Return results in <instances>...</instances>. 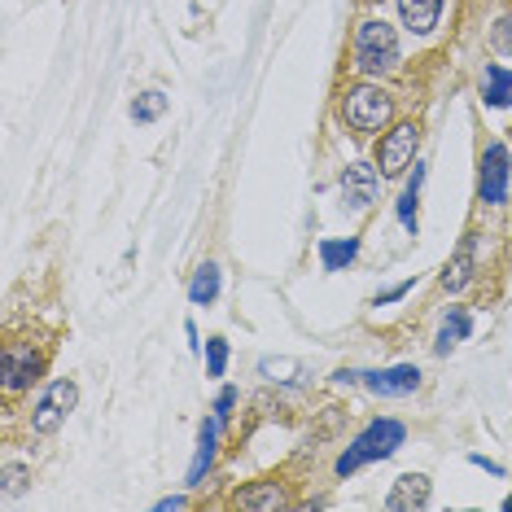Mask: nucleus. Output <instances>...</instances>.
<instances>
[{
	"mask_svg": "<svg viewBox=\"0 0 512 512\" xmlns=\"http://www.w3.org/2000/svg\"><path fill=\"white\" fill-rule=\"evenodd\" d=\"M399 66V36L390 22L368 18L355 27V71L359 75H390Z\"/></svg>",
	"mask_w": 512,
	"mask_h": 512,
	"instance_id": "nucleus-1",
	"label": "nucleus"
},
{
	"mask_svg": "<svg viewBox=\"0 0 512 512\" xmlns=\"http://www.w3.org/2000/svg\"><path fill=\"white\" fill-rule=\"evenodd\" d=\"M403 438H407V429L399 421H372L364 434H359L351 447L342 451V460H337V473H355V469H364V464L372 460H390L394 451L403 447Z\"/></svg>",
	"mask_w": 512,
	"mask_h": 512,
	"instance_id": "nucleus-2",
	"label": "nucleus"
},
{
	"mask_svg": "<svg viewBox=\"0 0 512 512\" xmlns=\"http://www.w3.org/2000/svg\"><path fill=\"white\" fill-rule=\"evenodd\" d=\"M390 110H394V101L381 88H372V84L351 88L346 92V106H342L346 123H351L355 132H377V127L390 119Z\"/></svg>",
	"mask_w": 512,
	"mask_h": 512,
	"instance_id": "nucleus-3",
	"label": "nucleus"
},
{
	"mask_svg": "<svg viewBox=\"0 0 512 512\" xmlns=\"http://www.w3.org/2000/svg\"><path fill=\"white\" fill-rule=\"evenodd\" d=\"M416 141H421L416 123H399L394 132L381 136V145H377V167H381V176H403V171L412 167V158H416Z\"/></svg>",
	"mask_w": 512,
	"mask_h": 512,
	"instance_id": "nucleus-4",
	"label": "nucleus"
},
{
	"mask_svg": "<svg viewBox=\"0 0 512 512\" xmlns=\"http://www.w3.org/2000/svg\"><path fill=\"white\" fill-rule=\"evenodd\" d=\"M337 381H359V386H368L372 394H412L421 386V372L412 364H399V368H381V372H337Z\"/></svg>",
	"mask_w": 512,
	"mask_h": 512,
	"instance_id": "nucleus-5",
	"label": "nucleus"
},
{
	"mask_svg": "<svg viewBox=\"0 0 512 512\" xmlns=\"http://www.w3.org/2000/svg\"><path fill=\"white\" fill-rule=\"evenodd\" d=\"M75 403H79L75 381H53V386L44 390V399L36 403V416H31V425H36L40 434H53V429L66 421V412H71Z\"/></svg>",
	"mask_w": 512,
	"mask_h": 512,
	"instance_id": "nucleus-6",
	"label": "nucleus"
},
{
	"mask_svg": "<svg viewBox=\"0 0 512 512\" xmlns=\"http://www.w3.org/2000/svg\"><path fill=\"white\" fill-rule=\"evenodd\" d=\"M508 171H512V158L504 145H486L482 154V176H477V193H482V202L499 206L508 197Z\"/></svg>",
	"mask_w": 512,
	"mask_h": 512,
	"instance_id": "nucleus-7",
	"label": "nucleus"
},
{
	"mask_svg": "<svg viewBox=\"0 0 512 512\" xmlns=\"http://www.w3.org/2000/svg\"><path fill=\"white\" fill-rule=\"evenodd\" d=\"M377 184H381V171L368 167V162H355V167H346V176H342V197L355 206V211H364L372 197H377Z\"/></svg>",
	"mask_w": 512,
	"mask_h": 512,
	"instance_id": "nucleus-8",
	"label": "nucleus"
},
{
	"mask_svg": "<svg viewBox=\"0 0 512 512\" xmlns=\"http://www.w3.org/2000/svg\"><path fill=\"white\" fill-rule=\"evenodd\" d=\"M40 377V355L31 346H9L5 351V390H22Z\"/></svg>",
	"mask_w": 512,
	"mask_h": 512,
	"instance_id": "nucleus-9",
	"label": "nucleus"
},
{
	"mask_svg": "<svg viewBox=\"0 0 512 512\" xmlns=\"http://www.w3.org/2000/svg\"><path fill=\"white\" fill-rule=\"evenodd\" d=\"M425 504H429V477L425 473H403L399 482L390 486V495H386V508H394V512L425 508Z\"/></svg>",
	"mask_w": 512,
	"mask_h": 512,
	"instance_id": "nucleus-10",
	"label": "nucleus"
},
{
	"mask_svg": "<svg viewBox=\"0 0 512 512\" xmlns=\"http://www.w3.org/2000/svg\"><path fill=\"white\" fill-rule=\"evenodd\" d=\"M399 14H403V22L416 31V36H429V31L438 27L442 0H399Z\"/></svg>",
	"mask_w": 512,
	"mask_h": 512,
	"instance_id": "nucleus-11",
	"label": "nucleus"
},
{
	"mask_svg": "<svg viewBox=\"0 0 512 512\" xmlns=\"http://www.w3.org/2000/svg\"><path fill=\"white\" fill-rule=\"evenodd\" d=\"M215 438H219V416L215 421H202V434H197V456H193V469H189V486H202L206 469L215 460Z\"/></svg>",
	"mask_w": 512,
	"mask_h": 512,
	"instance_id": "nucleus-12",
	"label": "nucleus"
},
{
	"mask_svg": "<svg viewBox=\"0 0 512 512\" xmlns=\"http://www.w3.org/2000/svg\"><path fill=\"white\" fill-rule=\"evenodd\" d=\"M469 281H473V241L464 237L460 250H456V259H451L447 272H442V289H451V294H456V289H464Z\"/></svg>",
	"mask_w": 512,
	"mask_h": 512,
	"instance_id": "nucleus-13",
	"label": "nucleus"
},
{
	"mask_svg": "<svg viewBox=\"0 0 512 512\" xmlns=\"http://www.w3.org/2000/svg\"><path fill=\"white\" fill-rule=\"evenodd\" d=\"M482 92H486V106H495V110L512 106V71H504V66H486Z\"/></svg>",
	"mask_w": 512,
	"mask_h": 512,
	"instance_id": "nucleus-14",
	"label": "nucleus"
},
{
	"mask_svg": "<svg viewBox=\"0 0 512 512\" xmlns=\"http://www.w3.org/2000/svg\"><path fill=\"white\" fill-rule=\"evenodd\" d=\"M359 254V241L346 237V241H320V263L324 272H342V267H351Z\"/></svg>",
	"mask_w": 512,
	"mask_h": 512,
	"instance_id": "nucleus-15",
	"label": "nucleus"
},
{
	"mask_svg": "<svg viewBox=\"0 0 512 512\" xmlns=\"http://www.w3.org/2000/svg\"><path fill=\"white\" fill-rule=\"evenodd\" d=\"M469 329H473V320H469V311L464 307H456L447 320H442V329H438V355H447L456 342H464L469 337Z\"/></svg>",
	"mask_w": 512,
	"mask_h": 512,
	"instance_id": "nucleus-16",
	"label": "nucleus"
},
{
	"mask_svg": "<svg viewBox=\"0 0 512 512\" xmlns=\"http://www.w3.org/2000/svg\"><path fill=\"white\" fill-rule=\"evenodd\" d=\"M237 508H281L285 495L276 482H263V486H250V491H237V499H232Z\"/></svg>",
	"mask_w": 512,
	"mask_h": 512,
	"instance_id": "nucleus-17",
	"label": "nucleus"
},
{
	"mask_svg": "<svg viewBox=\"0 0 512 512\" xmlns=\"http://www.w3.org/2000/svg\"><path fill=\"white\" fill-rule=\"evenodd\" d=\"M215 294H219V267L215 263H202L193 272V285H189V298L202 307V302H215Z\"/></svg>",
	"mask_w": 512,
	"mask_h": 512,
	"instance_id": "nucleus-18",
	"label": "nucleus"
},
{
	"mask_svg": "<svg viewBox=\"0 0 512 512\" xmlns=\"http://www.w3.org/2000/svg\"><path fill=\"white\" fill-rule=\"evenodd\" d=\"M162 114H167V97H162V92H141V97H136V106H132L136 123H154Z\"/></svg>",
	"mask_w": 512,
	"mask_h": 512,
	"instance_id": "nucleus-19",
	"label": "nucleus"
},
{
	"mask_svg": "<svg viewBox=\"0 0 512 512\" xmlns=\"http://www.w3.org/2000/svg\"><path fill=\"white\" fill-rule=\"evenodd\" d=\"M206 368H211V377H224V368H228V342L224 337H211V342H206Z\"/></svg>",
	"mask_w": 512,
	"mask_h": 512,
	"instance_id": "nucleus-20",
	"label": "nucleus"
},
{
	"mask_svg": "<svg viewBox=\"0 0 512 512\" xmlns=\"http://www.w3.org/2000/svg\"><path fill=\"white\" fill-rule=\"evenodd\" d=\"M416 193H421V189H416V184H407V193L399 197V219H403V228H412V232H416Z\"/></svg>",
	"mask_w": 512,
	"mask_h": 512,
	"instance_id": "nucleus-21",
	"label": "nucleus"
},
{
	"mask_svg": "<svg viewBox=\"0 0 512 512\" xmlns=\"http://www.w3.org/2000/svg\"><path fill=\"white\" fill-rule=\"evenodd\" d=\"M491 44H495V53H512V18H499L495 22Z\"/></svg>",
	"mask_w": 512,
	"mask_h": 512,
	"instance_id": "nucleus-22",
	"label": "nucleus"
},
{
	"mask_svg": "<svg viewBox=\"0 0 512 512\" xmlns=\"http://www.w3.org/2000/svg\"><path fill=\"white\" fill-rule=\"evenodd\" d=\"M22 491V469H18V464H9V469H5V495H18Z\"/></svg>",
	"mask_w": 512,
	"mask_h": 512,
	"instance_id": "nucleus-23",
	"label": "nucleus"
},
{
	"mask_svg": "<svg viewBox=\"0 0 512 512\" xmlns=\"http://www.w3.org/2000/svg\"><path fill=\"white\" fill-rule=\"evenodd\" d=\"M232 403H237V390H224V394H219V403H215V416H219V421H224V416L232 412Z\"/></svg>",
	"mask_w": 512,
	"mask_h": 512,
	"instance_id": "nucleus-24",
	"label": "nucleus"
},
{
	"mask_svg": "<svg viewBox=\"0 0 512 512\" xmlns=\"http://www.w3.org/2000/svg\"><path fill=\"white\" fill-rule=\"evenodd\" d=\"M407 289H412V281H403V285H394V289H386V294H381V298H377V307H386V302H399V298L407 294Z\"/></svg>",
	"mask_w": 512,
	"mask_h": 512,
	"instance_id": "nucleus-25",
	"label": "nucleus"
},
{
	"mask_svg": "<svg viewBox=\"0 0 512 512\" xmlns=\"http://www.w3.org/2000/svg\"><path fill=\"white\" fill-rule=\"evenodd\" d=\"M469 464H477V469H486V473H495V477H499V473H504V469H499V464H495V460H486V456H469Z\"/></svg>",
	"mask_w": 512,
	"mask_h": 512,
	"instance_id": "nucleus-26",
	"label": "nucleus"
},
{
	"mask_svg": "<svg viewBox=\"0 0 512 512\" xmlns=\"http://www.w3.org/2000/svg\"><path fill=\"white\" fill-rule=\"evenodd\" d=\"M158 508H162V512H171V508H184V499H180V495H171V499H162Z\"/></svg>",
	"mask_w": 512,
	"mask_h": 512,
	"instance_id": "nucleus-27",
	"label": "nucleus"
}]
</instances>
